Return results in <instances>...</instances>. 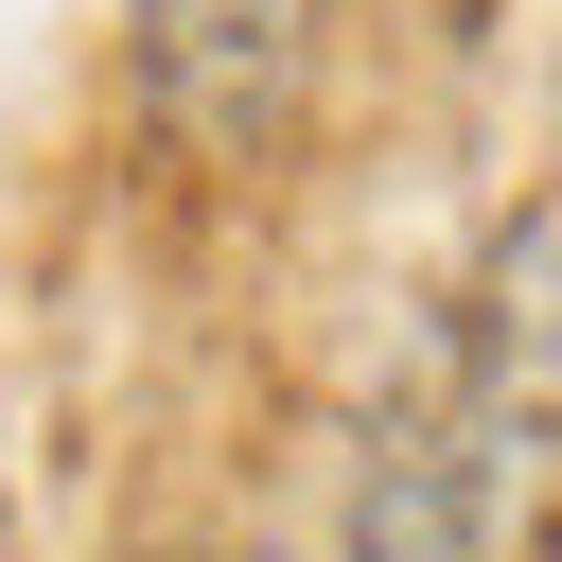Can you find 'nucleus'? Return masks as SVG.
<instances>
[{"mask_svg":"<svg viewBox=\"0 0 562 562\" xmlns=\"http://www.w3.org/2000/svg\"><path fill=\"white\" fill-rule=\"evenodd\" d=\"M123 70L176 176H281L334 88V0H123Z\"/></svg>","mask_w":562,"mask_h":562,"instance_id":"f03ea898","label":"nucleus"},{"mask_svg":"<svg viewBox=\"0 0 562 562\" xmlns=\"http://www.w3.org/2000/svg\"><path fill=\"white\" fill-rule=\"evenodd\" d=\"M544 457H562V439L439 334V351L369 404V439H351V474H334V562H509Z\"/></svg>","mask_w":562,"mask_h":562,"instance_id":"f257e3e1","label":"nucleus"}]
</instances>
